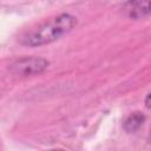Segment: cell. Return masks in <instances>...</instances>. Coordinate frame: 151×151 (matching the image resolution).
<instances>
[{
	"mask_svg": "<svg viewBox=\"0 0 151 151\" xmlns=\"http://www.w3.org/2000/svg\"><path fill=\"white\" fill-rule=\"evenodd\" d=\"M48 67V61L41 57H22L15 60L9 70L13 74L19 77H28L42 73Z\"/></svg>",
	"mask_w": 151,
	"mask_h": 151,
	"instance_id": "obj_2",
	"label": "cell"
},
{
	"mask_svg": "<svg viewBox=\"0 0 151 151\" xmlns=\"http://www.w3.org/2000/svg\"><path fill=\"white\" fill-rule=\"evenodd\" d=\"M145 122V116L140 112H133L130 116H127V118L124 120L123 123V127L126 132L129 133H133L136 132Z\"/></svg>",
	"mask_w": 151,
	"mask_h": 151,
	"instance_id": "obj_4",
	"label": "cell"
},
{
	"mask_svg": "<svg viewBox=\"0 0 151 151\" xmlns=\"http://www.w3.org/2000/svg\"><path fill=\"white\" fill-rule=\"evenodd\" d=\"M77 24L78 20L74 15L61 13L28 31L21 38V44L28 47H39L51 44L72 31Z\"/></svg>",
	"mask_w": 151,
	"mask_h": 151,
	"instance_id": "obj_1",
	"label": "cell"
},
{
	"mask_svg": "<svg viewBox=\"0 0 151 151\" xmlns=\"http://www.w3.org/2000/svg\"><path fill=\"white\" fill-rule=\"evenodd\" d=\"M150 139H151V131H150Z\"/></svg>",
	"mask_w": 151,
	"mask_h": 151,
	"instance_id": "obj_6",
	"label": "cell"
},
{
	"mask_svg": "<svg viewBox=\"0 0 151 151\" xmlns=\"http://www.w3.org/2000/svg\"><path fill=\"white\" fill-rule=\"evenodd\" d=\"M144 103H145V106H146L147 109H151V92L145 97Z\"/></svg>",
	"mask_w": 151,
	"mask_h": 151,
	"instance_id": "obj_5",
	"label": "cell"
},
{
	"mask_svg": "<svg viewBox=\"0 0 151 151\" xmlns=\"http://www.w3.org/2000/svg\"><path fill=\"white\" fill-rule=\"evenodd\" d=\"M124 9L132 19H142L151 14V0H127Z\"/></svg>",
	"mask_w": 151,
	"mask_h": 151,
	"instance_id": "obj_3",
	"label": "cell"
}]
</instances>
